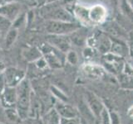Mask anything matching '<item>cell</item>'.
Instances as JSON below:
<instances>
[{
	"label": "cell",
	"mask_w": 133,
	"mask_h": 124,
	"mask_svg": "<svg viewBox=\"0 0 133 124\" xmlns=\"http://www.w3.org/2000/svg\"><path fill=\"white\" fill-rule=\"evenodd\" d=\"M129 115L131 116V117H133V106L131 107V109L129 110Z\"/></svg>",
	"instance_id": "obj_31"
},
{
	"label": "cell",
	"mask_w": 133,
	"mask_h": 124,
	"mask_svg": "<svg viewBox=\"0 0 133 124\" xmlns=\"http://www.w3.org/2000/svg\"><path fill=\"white\" fill-rule=\"evenodd\" d=\"M81 28L77 22H66L59 21H48L46 24V31L49 35L68 36Z\"/></svg>",
	"instance_id": "obj_3"
},
{
	"label": "cell",
	"mask_w": 133,
	"mask_h": 124,
	"mask_svg": "<svg viewBox=\"0 0 133 124\" xmlns=\"http://www.w3.org/2000/svg\"><path fill=\"white\" fill-rule=\"evenodd\" d=\"M47 42L65 54L68 53L71 48V39L68 36L49 35L47 38Z\"/></svg>",
	"instance_id": "obj_7"
},
{
	"label": "cell",
	"mask_w": 133,
	"mask_h": 124,
	"mask_svg": "<svg viewBox=\"0 0 133 124\" xmlns=\"http://www.w3.org/2000/svg\"><path fill=\"white\" fill-rule=\"evenodd\" d=\"M43 109V104L39 97H37L34 92H32L31 97L30 107L28 110V118L33 120L41 118L42 112Z\"/></svg>",
	"instance_id": "obj_11"
},
{
	"label": "cell",
	"mask_w": 133,
	"mask_h": 124,
	"mask_svg": "<svg viewBox=\"0 0 133 124\" xmlns=\"http://www.w3.org/2000/svg\"><path fill=\"white\" fill-rule=\"evenodd\" d=\"M6 68L7 67H6L5 64H4L3 61H0V74H1L4 71V70H5Z\"/></svg>",
	"instance_id": "obj_27"
},
{
	"label": "cell",
	"mask_w": 133,
	"mask_h": 124,
	"mask_svg": "<svg viewBox=\"0 0 133 124\" xmlns=\"http://www.w3.org/2000/svg\"><path fill=\"white\" fill-rule=\"evenodd\" d=\"M4 3H5L4 2V0H0V7H1Z\"/></svg>",
	"instance_id": "obj_35"
},
{
	"label": "cell",
	"mask_w": 133,
	"mask_h": 124,
	"mask_svg": "<svg viewBox=\"0 0 133 124\" xmlns=\"http://www.w3.org/2000/svg\"><path fill=\"white\" fill-rule=\"evenodd\" d=\"M2 36V35H1V33H0V37H1Z\"/></svg>",
	"instance_id": "obj_36"
},
{
	"label": "cell",
	"mask_w": 133,
	"mask_h": 124,
	"mask_svg": "<svg viewBox=\"0 0 133 124\" xmlns=\"http://www.w3.org/2000/svg\"><path fill=\"white\" fill-rule=\"evenodd\" d=\"M0 105H1V102H0Z\"/></svg>",
	"instance_id": "obj_38"
},
{
	"label": "cell",
	"mask_w": 133,
	"mask_h": 124,
	"mask_svg": "<svg viewBox=\"0 0 133 124\" xmlns=\"http://www.w3.org/2000/svg\"><path fill=\"white\" fill-rule=\"evenodd\" d=\"M12 22L6 18H4L3 16L0 15V33L1 35L4 34L6 35V33L8 32V30L12 27Z\"/></svg>",
	"instance_id": "obj_18"
},
{
	"label": "cell",
	"mask_w": 133,
	"mask_h": 124,
	"mask_svg": "<svg viewBox=\"0 0 133 124\" xmlns=\"http://www.w3.org/2000/svg\"><path fill=\"white\" fill-rule=\"evenodd\" d=\"M34 122H35L34 124H46L43 120V119H41V118L34 120Z\"/></svg>",
	"instance_id": "obj_28"
},
{
	"label": "cell",
	"mask_w": 133,
	"mask_h": 124,
	"mask_svg": "<svg viewBox=\"0 0 133 124\" xmlns=\"http://www.w3.org/2000/svg\"><path fill=\"white\" fill-rule=\"evenodd\" d=\"M22 56L28 63H34L41 57H43L40 49L37 47H28L23 50Z\"/></svg>",
	"instance_id": "obj_13"
},
{
	"label": "cell",
	"mask_w": 133,
	"mask_h": 124,
	"mask_svg": "<svg viewBox=\"0 0 133 124\" xmlns=\"http://www.w3.org/2000/svg\"><path fill=\"white\" fill-rule=\"evenodd\" d=\"M84 71L92 76L101 75L102 74V69L98 66L95 65H86L84 67Z\"/></svg>",
	"instance_id": "obj_23"
},
{
	"label": "cell",
	"mask_w": 133,
	"mask_h": 124,
	"mask_svg": "<svg viewBox=\"0 0 133 124\" xmlns=\"http://www.w3.org/2000/svg\"><path fill=\"white\" fill-rule=\"evenodd\" d=\"M4 113H5L7 119L11 122L17 123L22 121L16 107H6L5 110H4Z\"/></svg>",
	"instance_id": "obj_16"
},
{
	"label": "cell",
	"mask_w": 133,
	"mask_h": 124,
	"mask_svg": "<svg viewBox=\"0 0 133 124\" xmlns=\"http://www.w3.org/2000/svg\"><path fill=\"white\" fill-rule=\"evenodd\" d=\"M16 89L17 94H18V99H17L15 107L17 109L21 120L23 121L28 118V110L30 107L32 94L33 92L32 84L29 79L26 78L23 80Z\"/></svg>",
	"instance_id": "obj_1"
},
{
	"label": "cell",
	"mask_w": 133,
	"mask_h": 124,
	"mask_svg": "<svg viewBox=\"0 0 133 124\" xmlns=\"http://www.w3.org/2000/svg\"><path fill=\"white\" fill-rule=\"evenodd\" d=\"M108 2L111 3V6L116 7V5H117V0H108Z\"/></svg>",
	"instance_id": "obj_29"
},
{
	"label": "cell",
	"mask_w": 133,
	"mask_h": 124,
	"mask_svg": "<svg viewBox=\"0 0 133 124\" xmlns=\"http://www.w3.org/2000/svg\"><path fill=\"white\" fill-rule=\"evenodd\" d=\"M22 6L18 2H8L4 3L0 7V15L3 16L12 22L18 18L21 14Z\"/></svg>",
	"instance_id": "obj_6"
},
{
	"label": "cell",
	"mask_w": 133,
	"mask_h": 124,
	"mask_svg": "<svg viewBox=\"0 0 133 124\" xmlns=\"http://www.w3.org/2000/svg\"><path fill=\"white\" fill-rule=\"evenodd\" d=\"M89 17L92 25L103 23L107 20V7L102 4H96L89 9Z\"/></svg>",
	"instance_id": "obj_8"
},
{
	"label": "cell",
	"mask_w": 133,
	"mask_h": 124,
	"mask_svg": "<svg viewBox=\"0 0 133 124\" xmlns=\"http://www.w3.org/2000/svg\"><path fill=\"white\" fill-rule=\"evenodd\" d=\"M38 48L50 69H60L63 65L66 60L65 53L58 51L48 42L43 43Z\"/></svg>",
	"instance_id": "obj_2"
},
{
	"label": "cell",
	"mask_w": 133,
	"mask_h": 124,
	"mask_svg": "<svg viewBox=\"0 0 133 124\" xmlns=\"http://www.w3.org/2000/svg\"><path fill=\"white\" fill-rule=\"evenodd\" d=\"M50 92L52 93V96H54L56 98H57L59 101L64 102V103H66V101H68V97H66L59 89L57 88V87L53 86V85L50 86Z\"/></svg>",
	"instance_id": "obj_20"
},
{
	"label": "cell",
	"mask_w": 133,
	"mask_h": 124,
	"mask_svg": "<svg viewBox=\"0 0 133 124\" xmlns=\"http://www.w3.org/2000/svg\"><path fill=\"white\" fill-rule=\"evenodd\" d=\"M6 84H5V80H4V77H3V73L0 74V96L2 95L3 92L4 91L6 88Z\"/></svg>",
	"instance_id": "obj_26"
},
{
	"label": "cell",
	"mask_w": 133,
	"mask_h": 124,
	"mask_svg": "<svg viewBox=\"0 0 133 124\" xmlns=\"http://www.w3.org/2000/svg\"><path fill=\"white\" fill-rule=\"evenodd\" d=\"M28 2H30L32 3H36L37 4V2H36V0H28Z\"/></svg>",
	"instance_id": "obj_34"
},
{
	"label": "cell",
	"mask_w": 133,
	"mask_h": 124,
	"mask_svg": "<svg viewBox=\"0 0 133 124\" xmlns=\"http://www.w3.org/2000/svg\"><path fill=\"white\" fill-rule=\"evenodd\" d=\"M66 60L71 65H76L78 62V56L74 51H70L66 54Z\"/></svg>",
	"instance_id": "obj_24"
},
{
	"label": "cell",
	"mask_w": 133,
	"mask_h": 124,
	"mask_svg": "<svg viewBox=\"0 0 133 124\" xmlns=\"http://www.w3.org/2000/svg\"><path fill=\"white\" fill-rule=\"evenodd\" d=\"M37 4H43L46 3V0H36Z\"/></svg>",
	"instance_id": "obj_30"
},
{
	"label": "cell",
	"mask_w": 133,
	"mask_h": 124,
	"mask_svg": "<svg viewBox=\"0 0 133 124\" xmlns=\"http://www.w3.org/2000/svg\"><path fill=\"white\" fill-rule=\"evenodd\" d=\"M55 1H57V0H46V3H52L55 2Z\"/></svg>",
	"instance_id": "obj_32"
},
{
	"label": "cell",
	"mask_w": 133,
	"mask_h": 124,
	"mask_svg": "<svg viewBox=\"0 0 133 124\" xmlns=\"http://www.w3.org/2000/svg\"><path fill=\"white\" fill-rule=\"evenodd\" d=\"M87 98V102H88V105L90 107V109L92 111V113H94L95 116L101 117V114L102 113L104 107L99 99L96 97L94 94H90V93H88Z\"/></svg>",
	"instance_id": "obj_14"
},
{
	"label": "cell",
	"mask_w": 133,
	"mask_h": 124,
	"mask_svg": "<svg viewBox=\"0 0 133 124\" xmlns=\"http://www.w3.org/2000/svg\"><path fill=\"white\" fill-rule=\"evenodd\" d=\"M0 50H1V47H0Z\"/></svg>",
	"instance_id": "obj_39"
},
{
	"label": "cell",
	"mask_w": 133,
	"mask_h": 124,
	"mask_svg": "<svg viewBox=\"0 0 133 124\" xmlns=\"http://www.w3.org/2000/svg\"><path fill=\"white\" fill-rule=\"evenodd\" d=\"M18 99V94L17 89L12 87H6L0 96V102L1 104L5 107H15Z\"/></svg>",
	"instance_id": "obj_9"
},
{
	"label": "cell",
	"mask_w": 133,
	"mask_h": 124,
	"mask_svg": "<svg viewBox=\"0 0 133 124\" xmlns=\"http://www.w3.org/2000/svg\"><path fill=\"white\" fill-rule=\"evenodd\" d=\"M19 34V30H18L17 28L11 27L8 32L6 33V35L4 36V47L5 49H10L14 44L15 43V41H17Z\"/></svg>",
	"instance_id": "obj_15"
},
{
	"label": "cell",
	"mask_w": 133,
	"mask_h": 124,
	"mask_svg": "<svg viewBox=\"0 0 133 124\" xmlns=\"http://www.w3.org/2000/svg\"><path fill=\"white\" fill-rule=\"evenodd\" d=\"M128 3H130V5L131 6V7L133 8V0H127Z\"/></svg>",
	"instance_id": "obj_33"
},
{
	"label": "cell",
	"mask_w": 133,
	"mask_h": 124,
	"mask_svg": "<svg viewBox=\"0 0 133 124\" xmlns=\"http://www.w3.org/2000/svg\"><path fill=\"white\" fill-rule=\"evenodd\" d=\"M121 9L125 16L133 21V8L127 0H121Z\"/></svg>",
	"instance_id": "obj_17"
},
{
	"label": "cell",
	"mask_w": 133,
	"mask_h": 124,
	"mask_svg": "<svg viewBox=\"0 0 133 124\" xmlns=\"http://www.w3.org/2000/svg\"><path fill=\"white\" fill-rule=\"evenodd\" d=\"M54 109L61 118L69 119L77 118V111L75 109V107L66 103L58 101L54 107Z\"/></svg>",
	"instance_id": "obj_10"
},
{
	"label": "cell",
	"mask_w": 133,
	"mask_h": 124,
	"mask_svg": "<svg viewBox=\"0 0 133 124\" xmlns=\"http://www.w3.org/2000/svg\"><path fill=\"white\" fill-rule=\"evenodd\" d=\"M97 42L99 45V50L102 51V52H107V51H109L111 47V41L108 39L107 37L104 36H102L101 37H99Z\"/></svg>",
	"instance_id": "obj_19"
},
{
	"label": "cell",
	"mask_w": 133,
	"mask_h": 124,
	"mask_svg": "<svg viewBox=\"0 0 133 124\" xmlns=\"http://www.w3.org/2000/svg\"><path fill=\"white\" fill-rule=\"evenodd\" d=\"M89 9L82 5L76 4L72 11V15L76 20L79 22V24H82L83 26H91V23L89 17Z\"/></svg>",
	"instance_id": "obj_12"
},
{
	"label": "cell",
	"mask_w": 133,
	"mask_h": 124,
	"mask_svg": "<svg viewBox=\"0 0 133 124\" xmlns=\"http://www.w3.org/2000/svg\"><path fill=\"white\" fill-rule=\"evenodd\" d=\"M32 64L34 65V67L40 72L45 71V70H47L48 69H50L47 61H46V60L43 57H41L40 59H38L37 61H35L34 63H32Z\"/></svg>",
	"instance_id": "obj_22"
},
{
	"label": "cell",
	"mask_w": 133,
	"mask_h": 124,
	"mask_svg": "<svg viewBox=\"0 0 133 124\" xmlns=\"http://www.w3.org/2000/svg\"><path fill=\"white\" fill-rule=\"evenodd\" d=\"M46 18H48L49 21H59V22H75L74 16L72 12H70L58 4L57 6H53L47 11Z\"/></svg>",
	"instance_id": "obj_5"
},
{
	"label": "cell",
	"mask_w": 133,
	"mask_h": 124,
	"mask_svg": "<svg viewBox=\"0 0 133 124\" xmlns=\"http://www.w3.org/2000/svg\"><path fill=\"white\" fill-rule=\"evenodd\" d=\"M77 0H57V3L60 6L63 7L66 10L72 13L73 8L76 6Z\"/></svg>",
	"instance_id": "obj_21"
},
{
	"label": "cell",
	"mask_w": 133,
	"mask_h": 124,
	"mask_svg": "<svg viewBox=\"0 0 133 124\" xmlns=\"http://www.w3.org/2000/svg\"><path fill=\"white\" fill-rule=\"evenodd\" d=\"M59 124H81V122H80V120H79L77 118H69V119L60 118Z\"/></svg>",
	"instance_id": "obj_25"
},
{
	"label": "cell",
	"mask_w": 133,
	"mask_h": 124,
	"mask_svg": "<svg viewBox=\"0 0 133 124\" xmlns=\"http://www.w3.org/2000/svg\"><path fill=\"white\" fill-rule=\"evenodd\" d=\"M0 124H4V123H3V122H0Z\"/></svg>",
	"instance_id": "obj_37"
},
{
	"label": "cell",
	"mask_w": 133,
	"mask_h": 124,
	"mask_svg": "<svg viewBox=\"0 0 133 124\" xmlns=\"http://www.w3.org/2000/svg\"><path fill=\"white\" fill-rule=\"evenodd\" d=\"M3 74L6 86L12 88H17L27 76L25 70L16 67H7L3 72Z\"/></svg>",
	"instance_id": "obj_4"
}]
</instances>
